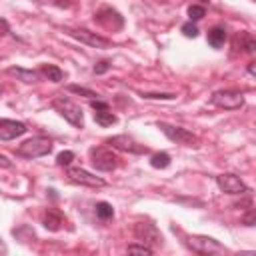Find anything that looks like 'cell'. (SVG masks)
<instances>
[{"mask_svg": "<svg viewBox=\"0 0 256 256\" xmlns=\"http://www.w3.org/2000/svg\"><path fill=\"white\" fill-rule=\"evenodd\" d=\"M52 108L66 120L70 122L72 126L76 128H82L84 126V114H82V108L78 104H74L70 98H64V96H58L52 100Z\"/></svg>", "mask_w": 256, "mask_h": 256, "instance_id": "6da1fadb", "label": "cell"}, {"mask_svg": "<svg viewBox=\"0 0 256 256\" xmlns=\"http://www.w3.org/2000/svg\"><path fill=\"white\" fill-rule=\"evenodd\" d=\"M52 150V140L46 138V136H34L26 142H22L16 150L18 156H24V158H40V156H46L50 154Z\"/></svg>", "mask_w": 256, "mask_h": 256, "instance_id": "7a4b0ae2", "label": "cell"}, {"mask_svg": "<svg viewBox=\"0 0 256 256\" xmlns=\"http://www.w3.org/2000/svg\"><path fill=\"white\" fill-rule=\"evenodd\" d=\"M186 244H188V248H192L194 252H198V254H206V256L228 252V250H226L218 240L208 238V236H188V238H186Z\"/></svg>", "mask_w": 256, "mask_h": 256, "instance_id": "3957f363", "label": "cell"}, {"mask_svg": "<svg viewBox=\"0 0 256 256\" xmlns=\"http://www.w3.org/2000/svg\"><path fill=\"white\" fill-rule=\"evenodd\" d=\"M158 128L176 144H186V146H196L198 144V136L192 134L190 130H186V128H182V126H172V124H166V122H158Z\"/></svg>", "mask_w": 256, "mask_h": 256, "instance_id": "277c9868", "label": "cell"}, {"mask_svg": "<svg viewBox=\"0 0 256 256\" xmlns=\"http://www.w3.org/2000/svg\"><path fill=\"white\" fill-rule=\"evenodd\" d=\"M66 32L72 38H76L82 44H88L92 48H100V50L112 48V40H108V38H104V36H100L96 32H90V30H84V28H66Z\"/></svg>", "mask_w": 256, "mask_h": 256, "instance_id": "5b68a950", "label": "cell"}, {"mask_svg": "<svg viewBox=\"0 0 256 256\" xmlns=\"http://www.w3.org/2000/svg\"><path fill=\"white\" fill-rule=\"evenodd\" d=\"M90 162L96 170H102V172H110L116 168L118 164V158L112 150L104 148V146H98V148H92L90 150Z\"/></svg>", "mask_w": 256, "mask_h": 256, "instance_id": "8992f818", "label": "cell"}, {"mask_svg": "<svg viewBox=\"0 0 256 256\" xmlns=\"http://www.w3.org/2000/svg\"><path fill=\"white\" fill-rule=\"evenodd\" d=\"M134 234H136V238H138L142 244H146V246H150V248L162 246V234H160V230H158L154 224H150V222H138V224L134 226Z\"/></svg>", "mask_w": 256, "mask_h": 256, "instance_id": "52a82bcc", "label": "cell"}, {"mask_svg": "<svg viewBox=\"0 0 256 256\" xmlns=\"http://www.w3.org/2000/svg\"><path fill=\"white\" fill-rule=\"evenodd\" d=\"M210 102L214 106H220V108H226V110H236L244 104V96L236 90H218L212 94Z\"/></svg>", "mask_w": 256, "mask_h": 256, "instance_id": "ba28073f", "label": "cell"}, {"mask_svg": "<svg viewBox=\"0 0 256 256\" xmlns=\"http://www.w3.org/2000/svg\"><path fill=\"white\" fill-rule=\"evenodd\" d=\"M106 144H110L112 148L122 150V152H130V154H146V152H148V146L138 144L134 138L126 136V134L112 136V138H108V140H106Z\"/></svg>", "mask_w": 256, "mask_h": 256, "instance_id": "9c48e42d", "label": "cell"}, {"mask_svg": "<svg viewBox=\"0 0 256 256\" xmlns=\"http://www.w3.org/2000/svg\"><path fill=\"white\" fill-rule=\"evenodd\" d=\"M216 184L222 192L226 194H246L248 192V186L232 172H224V174H218L216 176Z\"/></svg>", "mask_w": 256, "mask_h": 256, "instance_id": "30bf717a", "label": "cell"}, {"mask_svg": "<svg viewBox=\"0 0 256 256\" xmlns=\"http://www.w3.org/2000/svg\"><path fill=\"white\" fill-rule=\"evenodd\" d=\"M66 176H68L70 182L84 184V186H90V188H102L106 184L100 176H94V174H90V172H86L82 168H68L66 170Z\"/></svg>", "mask_w": 256, "mask_h": 256, "instance_id": "8fae6325", "label": "cell"}, {"mask_svg": "<svg viewBox=\"0 0 256 256\" xmlns=\"http://www.w3.org/2000/svg\"><path fill=\"white\" fill-rule=\"evenodd\" d=\"M26 132V124L10 118H0V140H14Z\"/></svg>", "mask_w": 256, "mask_h": 256, "instance_id": "7c38bea8", "label": "cell"}, {"mask_svg": "<svg viewBox=\"0 0 256 256\" xmlns=\"http://www.w3.org/2000/svg\"><path fill=\"white\" fill-rule=\"evenodd\" d=\"M94 20H96L98 24L106 26V28H114L112 20H116L118 24H124V18H122L116 10H112V8H102V10H98V12L94 14Z\"/></svg>", "mask_w": 256, "mask_h": 256, "instance_id": "4fadbf2b", "label": "cell"}, {"mask_svg": "<svg viewBox=\"0 0 256 256\" xmlns=\"http://www.w3.org/2000/svg\"><path fill=\"white\" fill-rule=\"evenodd\" d=\"M6 72H8L10 76H16L18 80H22V82H26V84H34V82L40 80V72H36V70H26V68H20V66H12V68H8Z\"/></svg>", "mask_w": 256, "mask_h": 256, "instance_id": "5bb4252c", "label": "cell"}, {"mask_svg": "<svg viewBox=\"0 0 256 256\" xmlns=\"http://www.w3.org/2000/svg\"><path fill=\"white\" fill-rule=\"evenodd\" d=\"M42 224H44L48 230L56 232V230H60V228H62V224H64V216H62V212H60V210H56V208H50V210L44 214V218H42Z\"/></svg>", "mask_w": 256, "mask_h": 256, "instance_id": "9a60e30c", "label": "cell"}, {"mask_svg": "<svg viewBox=\"0 0 256 256\" xmlns=\"http://www.w3.org/2000/svg\"><path fill=\"white\" fill-rule=\"evenodd\" d=\"M38 72H40V76H44L50 82H60L64 78V72L58 66H54V64H42Z\"/></svg>", "mask_w": 256, "mask_h": 256, "instance_id": "2e32d148", "label": "cell"}, {"mask_svg": "<svg viewBox=\"0 0 256 256\" xmlns=\"http://www.w3.org/2000/svg\"><path fill=\"white\" fill-rule=\"evenodd\" d=\"M224 40H226V30L222 26H214L208 30V44L212 48H220L224 44Z\"/></svg>", "mask_w": 256, "mask_h": 256, "instance_id": "e0dca14e", "label": "cell"}, {"mask_svg": "<svg viewBox=\"0 0 256 256\" xmlns=\"http://www.w3.org/2000/svg\"><path fill=\"white\" fill-rule=\"evenodd\" d=\"M94 120L100 126H112V124H116V116L112 114L110 108H106V110H94Z\"/></svg>", "mask_w": 256, "mask_h": 256, "instance_id": "ac0fdd59", "label": "cell"}, {"mask_svg": "<svg viewBox=\"0 0 256 256\" xmlns=\"http://www.w3.org/2000/svg\"><path fill=\"white\" fill-rule=\"evenodd\" d=\"M150 166L152 168H168L170 166V156L166 152H156L152 158H150Z\"/></svg>", "mask_w": 256, "mask_h": 256, "instance_id": "d6986e66", "label": "cell"}, {"mask_svg": "<svg viewBox=\"0 0 256 256\" xmlns=\"http://www.w3.org/2000/svg\"><path fill=\"white\" fill-rule=\"evenodd\" d=\"M94 210H96V216H98L100 220H108V218L114 216V208H112V204H108V202H98V204L94 206Z\"/></svg>", "mask_w": 256, "mask_h": 256, "instance_id": "ffe728a7", "label": "cell"}, {"mask_svg": "<svg viewBox=\"0 0 256 256\" xmlns=\"http://www.w3.org/2000/svg\"><path fill=\"white\" fill-rule=\"evenodd\" d=\"M66 90H68V92H72V94H78V96H86V98H90V100L98 98V94H96L94 90H90V88H84V86H76V84H70V86H66Z\"/></svg>", "mask_w": 256, "mask_h": 256, "instance_id": "44dd1931", "label": "cell"}, {"mask_svg": "<svg viewBox=\"0 0 256 256\" xmlns=\"http://www.w3.org/2000/svg\"><path fill=\"white\" fill-rule=\"evenodd\" d=\"M72 160H74V152H70V150H64V152H60L56 156V164L58 166H70Z\"/></svg>", "mask_w": 256, "mask_h": 256, "instance_id": "7402d4cb", "label": "cell"}, {"mask_svg": "<svg viewBox=\"0 0 256 256\" xmlns=\"http://www.w3.org/2000/svg\"><path fill=\"white\" fill-rule=\"evenodd\" d=\"M128 252H130V254H146V256H150V254L154 252V248H150V246H146V244H142V246L130 244V246H128Z\"/></svg>", "mask_w": 256, "mask_h": 256, "instance_id": "603a6c76", "label": "cell"}, {"mask_svg": "<svg viewBox=\"0 0 256 256\" xmlns=\"http://www.w3.org/2000/svg\"><path fill=\"white\" fill-rule=\"evenodd\" d=\"M204 14H206V10L202 8V6H190L188 8V16H190V20L192 22H196V20H200V18H204Z\"/></svg>", "mask_w": 256, "mask_h": 256, "instance_id": "cb8c5ba5", "label": "cell"}, {"mask_svg": "<svg viewBox=\"0 0 256 256\" xmlns=\"http://www.w3.org/2000/svg\"><path fill=\"white\" fill-rule=\"evenodd\" d=\"M182 34H184L186 38H196V36H198V26L190 20V22H186V24L182 26Z\"/></svg>", "mask_w": 256, "mask_h": 256, "instance_id": "d4e9b609", "label": "cell"}, {"mask_svg": "<svg viewBox=\"0 0 256 256\" xmlns=\"http://www.w3.org/2000/svg\"><path fill=\"white\" fill-rule=\"evenodd\" d=\"M142 98H146V100H174L176 94H152V92H144Z\"/></svg>", "mask_w": 256, "mask_h": 256, "instance_id": "484cf974", "label": "cell"}, {"mask_svg": "<svg viewBox=\"0 0 256 256\" xmlns=\"http://www.w3.org/2000/svg\"><path fill=\"white\" fill-rule=\"evenodd\" d=\"M108 68H110V62H108V60H102V62H98V64L94 66V74H104Z\"/></svg>", "mask_w": 256, "mask_h": 256, "instance_id": "4316f807", "label": "cell"}, {"mask_svg": "<svg viewBox=\"0 0 256 256\" xmlns=\"http://www.w3.org/2000/svg\"><path fill=\"white\" fill-rule=\"evenodd\" d=\"M242 222H244L246 226H254V222H256V216H254V210H252V208L246 212V216L242 218Z\"/></svg>", "mask_w": 256, "mask_h": 256, "instance_id": "83f0119b", "label": "cell"}, {"mask_svg": "<svg viewBox=\"0 0 256 256\" xmlns=\"http://www.w3.org/2000/svg\"><path fill=\"white\" fill-rule=\"evenodd\" d=\"M90 106L94 108V110H106V108H110L106 102H102V100H98V98H94V100H90Z\"/></svg>", "mask_w": 256, "mask_h": 256, "instance_id": "f1b7e54d", "label": "cell"}, {"mask_svg": "<svg viewBox=\"0 0 256 256\" xmlns=\"http://www.w3.org/2000/svg\"><path fill=\"white\" fill-rule=\"evenodd\" d=\"M10 32V26H8V22L4 20V18H0V36H6Z\"/></svg>", "mask_w": 256, "mask_h": 256, "instance_id": "f546056e", "label": "cell"}, {"mask_svg": "<svg viewBox=\"0 0 256 256\" xmlns=\"http://www.w3.org/2000/svg\"><path fill=\"white\" fill-rule=\"evenodd\" d=\"M10 166H12V160L4 154H0V168H10Z\"/></svg>", "mask_w": 256, "mask_h": 256, "instance_id": "4dcf8cb0", "label": "cell"}, {"mask_svg": "<svg viewBox=\"0 0 256 256\" xmlns=\"http://www.w3.org/2000/svg\"><path fill=\"white\" fill-rule=\"evenodd\" d=\"M52 2H54L56 6H60V8H68V6H72L74 0H52Z\"/></svg>", "mask_w": 256, "mask_h": 256, "instance_id": "1f68e13d", "label": "cell"}, {"mask_svg": "<svg viewBox=\"0 0 256 256\" xmlns=\"http://www.w3.org/2000/svg\"><path fill=\"white\" fill-rule=\"evenodd\" d=\"M248 72H250L252 76L256 74V62H250V64H248Z\"/></svg>", "mask_w": 256, "mask_h": 256, "instance_id": "d6a6232c", "label": "cell"}, {"mask_svg": "<svg viewBox=\"0 0 256 256\" xmlns=\"http://www.w3.org/2000/svg\"><path fill=\"white\" fill-rule=\"evenodd\" d=\"M38 2H48V0H38Z\"/></svg>", "mask_w": 256, "mask_h": 256, "instance_id": "836d02e7", "label": "cell"}, {"mask_svg": "<svg viewBox=\"0 0 256 256\" xmlns=\"http://www.w3.org/2000/svg\"><path fill=\"white\" fill-rule=\"evenodd\" d=\"M202 2H208V0H202Z\"/></svg>", "mask_w": 256, "mask_h": 256, "instance_id": "e575fe53", "label": "cell"}]
</instances>
